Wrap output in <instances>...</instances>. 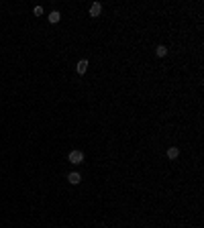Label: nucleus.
Segmentation results:
<instances>
[{
	"mask_svg": "<svg viewBox=\"0 0 204 228\" xmlns=\"http://www.w3.org/2000/svg\"><path fill=\"white\" fill-rule=\"evenodd\" d=\"M82 161H84V153H82V151H72V153H69V163L80 165Z\"/></svg>",
	"mask_w": 204,
	"mask_h": 228,
	"instance_id": "1",
	"label": "nucleus"
},
{
	"mask_svg": "<svg viewBox=\"0 0 204 228\" xmlns=\"http://www.w3.org/2000/svg\"><path fill=\"white\" fill-rule=\"evenodd\" d=\"M76 69H78V74H84V71L88 69V61L80 59V61H78V65H76Z\"/></svg>",
	"mask_w": 204,
	"mask_h": 228,
	"instance_id": "2",
	"label": "nucleus"
},
{
	"mask_svg": "<svg viewBox=\"0 0 204 228\" xmlns=\"http://www.w3.org/2000/svg\"><path fill=\"white\" fill-rule=\"evenodd\" d=\"M100 10H102V6L98 4V2H94V4L90 6V16H98V14H100Z\"/></svg>",
	"mask_w": 204,
	"mask_h": 228,
	"instance_id": "3",
	"label": "nucleus"
},
{
	"mask_svg": "<svg viewBox=\"0 0 204 228\" xmlns=\"http://www.w3.org/2000/svg\"><path fill=\"white\" fill-rule=\"evenodd\" d=\"M68 179H69V183L78 185V183L82 181V177H80V173H69V175H68Z\"/></svg>",
	"mask_w": 204,
	"mask_h": 228,
	"instance_id": "4",
	"label": "nucleus"
},
{
	"mask_svg": "<svg viewBox=\"0 0 204 228\" xmlns=\"http://www.w3.org/2000/svg\"><path fill=\"white\" fill-rule=\"evenodd\" d=\"M59 19H61V14L57 12V10H53V12L49 14V22H53V25L55 22H59Z\"/></svg>",
	"mask_w": 204,
	"mask_h": 228,
	"instance_id": "5",
	"label": "nucleus"
},
{
	"mask_svg": "<svg viewBox=\"0 0 204 228\" xmlns=\"http://www.w3.org/2000/svg\"><path fill=\"white\" fill-rule=\"evenodd\" d=\"M178 155H180V151H178L176 147H170V149H167V157H170V159H176Z\"/></svg>",
	"mask_w": 204,
	"mask_h": 228,
	"instance_id": "6",
	"label": "nucleus"
},
{
	"mask_svg": "<svg viewBox=\"0 0 204 228\" xmlns=\"http://www.w3.org/2000/svg\"><path fill=\"white\" fill-rule=\"evenodd\" d=\"M155 53H157V57H163V55L167 53V49L163 47V45H159V47H157V49H155Z\"/></svg>",
	"mask_w": 204,
	"mask_h": 228,
	"instance_id": "7",
	"label": "nucleus"
},
{
	"mask_svg": "<svg viewBox=\"0 0 204 228\" xmlns=\"http://www.w3.org/2000/svg\"><path fill=\"white\" fill-rule=\"evenodd\" d=\"M33 12L37 14V16H41V14H43V8H41V6H35V10H33Z\"/></svg>",
	"mask_w": 204,
	"mask_h": 228,
	"instance_id": "8",
	"label": "nucleus"
}]
</instances>
